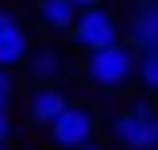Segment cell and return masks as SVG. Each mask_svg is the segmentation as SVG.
I'll return each instance as SVG.
<instances>
[{"label":"cell","mask_w":158,"mask_h":150,"mask_svg":"<svg viewBox=\"0 0 158 150\" xmlns=\"http://www.w3.org/2000/svg\"><path fill=\"white\" fill-rule=\"evenodd\" d=\"M33 17H38V29H46L50 38H67L75 21V8L67 0H33Z\"/></svg>","instance_id":"9c48e42d"},{"label":"cell","mask_w":158,"mask_h":150,"mask_svg":"<svg viewBox=\"0 0 158 150\" xmlns=\"http://www.w3.org/2000/svg\"><path fill=\"white\" fill-rule=\"evenodd\" d=\"M67 4H71L75 13H83V8H96V4H104V0H67Z\"/></svg>","instance_id":"4fadbf2b"},{"label":"cell","mask_w":158,"mask_h":150,"mask_svg":"<svg viewBox=\"0 0 158 150\" xmlns=\"http://www.w3.org/2000/svg\"><path fill=\"white\" fill-rule=\"evenodd\" d=\"M67 104H71V92H67L63 84H33L29 92H25V117H29L33 125H50Z\"/></svg>","instance_id":"8992f818"},{"label":"cell","mask_w":158,"mask_h":150,"mask_svg":"<svg viewBox=\"0 0 158 150\" xmlns=\"http://www.w3.org/2000/svg\"><path fill=\"white\" fill-rule=\"evenodd\" d=\"M0 150H8V146H4V142H0Z\"/></svg>","instance_id":"9a60e30c"},{"label":"cell","mask_w":158,"mask_h":150,"mask_svg":"<svg viewBox=\"0 0 158 150\" xmlns=\"http://www.w3.org/2000/svg\"><path fill=\"white\" fill-rule=\"evenodd\" d=\"M25 75L33 84H63L71 75V54H67L58 42H33L29 54H25Z\"/></svg>","instance_id":"5b68a950"},{"label":"cell","mask_w":158,"mask_h":150,"mask_svg":"<svg viewBox=\"0 0 158 150\" xmlns=\"http://www.w3.org/2000/svg\"><path fill=\"white\" fill-rule=\"evenodd\" d=\"M67 38H71V46L79 50V54L100 50V46H112V42H121V17L112 13V8H104V4L83 8V13H75Z\"/></svg>","instance_id":"3957f363"},{"label":"cell","mask_w":158,"mask_h":150,"mask_svg":"<svg viewBox=\"0 0 158 150\" xmlns=\"http://www.w3.org/2000/svg\"><path fill=\"white\" fill-rule=\"evenodd\" d=\"M96 129H100L96 109L71 100V104H67V109L46 125V142L54 146V150H79V146H87V142L96 138Z\"/></svg>","instance_id":"277c9868"},{"label":"cell","mask_w":158,"mask_h":150,"mask_svg":"<svg viewBox=\"0 0 158 150\" xmlns=\"http://www.w3.org/2000/svg\"><path fill=\"white\" fill-rule=\"evenodd\" d=\"M104 129H108L112 150H158V117H154L150 96H137V100L121 104Z\"/></svg>","instance_id":"6da1fadb"},{"label":"cell","mask_w":158,"mask_h":150,"mask_svg":"<svg viewBox=\"0 0 158 150\" xmlns=\"http://www.w3.org/2000/svg\"><path fill=\"white\" fill-rule=\"evenodd\" d=\"M79 150H112V146H104V142H96V138H92V142H87V146H79Z\"/></svg>","instance_id":"5bb4252c"},{"label":"cell","mask_w":158,"mask_h":150,"mask_svg":"<svg viewBox=\"0 0 158 150\" xmlns=\"http://www.w3.org/2000/svg\"><path fill=\"white\" fill-rule=\"evenodd\" d=\"M133 79L142 84V96L158 92V50H137V63H133Z\"/></svg>","instance_id":"30bf717a"},{"label":"cell","mask_w":158,"mask_h":150,"mask_svg":"<svg viewBox=\"0 0 158 150\" xmlns=\"http://www.w3.org/2000/svg\"><path fill=\"white\" fill-rule=\"evenodd\" d=\"M13 96H17V75L0 67V113H13Z\"/></svg>","instance_id":"8fae6325"},{"label":"cell","mask_w":158,"mask_h":150,"mask_svg":"<svg viewBox=\"0 0 158 150\" xmlns=\"http://www.w3.org/2000/svg\"><path fill=\"white\" fill-rule=\"evenodd\" d=\"M133 63H137V50L129 42H112V46L87 50L79 63V75L96 92H125L133 84Z\"/></svg>","instance_id":"7a4b0ae2"},{"label":"cell","mask_w":158,"mask_h":150,"mask_svg":"<svg viewBox=\"0 0 158 150\" xmlns=\"http://www.w3.org/2000/svg\"><path fill=\"white\" fill-rule=\"evenodd\" d=\"M46 150H54V146H46Z\"/></svg>","instance_id":"2e32d148"},{"label":"cell","mask_w":158,"mask_h":150,"mask_svg":"<svg viewBox=\"0 0 158 150\" xmlns=\"http://www.w3.org/2000/svg\"><path fill=\"white\" fill-rule=\"evenodd\" d=\"M13 134H17V125H13V113H0V142H13Z\"/></svg>","instance_id":"7c38bea8"},{"label":"cell","mask_w":158,"mask_h":150,"mask_svg":"<svg viewBox=\"0 0 158 150\" xmlns=\"http://www.w3.org/2000/svg\"><path fill=\"white\" fill-rule=\"evenodd\" d=\"M29 46H33V38H29V29L17 21V13L0 8V67H4V71H17V67L25 63V54H29Z\"/></svg>","instance_id":"52a82bcc"},{"label":"cell","mask_w":158,"mask_h":150,"mask_svg":"<svg viewBox=\"0 0 158 150\" xmlns=\"http://www.w3.org/2000/svg\"><path fill=\"white\" fill-rule=\"evenodd\" d=\"M125 42L133 50H158V4L137 0L125 17Z\"/></svg>","instance_id":"ba28073f"}]
</instances>
